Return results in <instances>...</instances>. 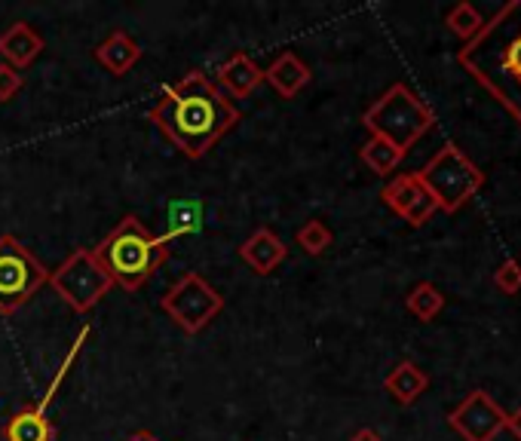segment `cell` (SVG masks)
Instances as JSON below:
<instances>
[{"mask_svg":"<svg viewBox=\"0 0 521 441\" xmlns=\"http://www.w3.org/2000/svg\"><path fill=\"white\" fill-rule=\"evenodd\" d=\"M99 267L123 291H138L169 258V242L151 233L138 215H123L117 227L92 249Z\"/></svg>","mask_w":521,"mask_h":441,"instance_id":"obj_3","label":"cell"},{"mask_svg":"<svg viewBox=\"0 0 521 441\" xmlns=\"http://www.w3.org/2000/svg\"><path fill=\"white\" fill-rule=\"evenodd\" d=\"M445 25H448V31L451 34H457L460 40H466V43H472L479 34H482V28H485V16L472 7V4H457V7H451L448 10V16H445Z\"/></svg>","mask_w":521,"mask_h":441,"instance_id":"obj_21","label":"cell"},{"mask_svg":"<svg viewBox=\"0 0 521 441\" xmlns=\"http://www.w3.org/2000/svg\"><path fill=\"white\" fill-rule=\"evenodd\" d=\"M350 441H384V438H381V432H377V429L362 426V429H356V432L350 435Z\"/></svg>","mask_w":521,"mask_h":441,"instance_id":"obj_26","label":"cell"},{"mask_svg":"<svg viewBox=\"0 0 521 441\" xmlns=\"http://www.w3.org/2000/svg\"><path fill=\"white\" fill-rule=\"evenodd\" d=\"M148 123H154L187 160H200L240 123V111L218 83L191 71L160 92V102L148 111Z\"/></svg>","mask_w":521,"mask_h":441,"instance_id":"obj_1","label":"cell"},{"mask_svg":"<svg viewBox=\"0 0 521 441\" xmlns=\"http://www.w3.org/2000/svg\"><path fill=\"white\" fill-rule=\"evenodd\" d=\"M50 285L59 298L74 310V313H89L92 307H99L105 294L114 288L108 273L99 267L92 249H77L71 252L53 273Z\"/></svg>","mask_w":521,"mask_h":441,"instance_id":"obj_7","label":"cell"},{"mask_svg":"<svg viewBox=\"0 0 521 441\" xmlns=\"http://www.w3.org/2000/svg\"><path fill=\"white\" fill-rule=\"evenodd\" d=\"M264 83V68L249 59L246 53H233L221 68H218V89L233 98H249L258 86Z\"/></svg>","mask_w":521,"mask_h":441,"instance_id":"obj_14","label":"cell"},{"mask_svg":"<svg viewBox=\"0 0 521 441\" xmlns=\"http://www.w3.org/2000/svg\"><path fill=\"white\" fill-rule=\"evenodd\" d=\"M426 386H430V374H426L420 365H414V362H399L390 374H387V380H384V389L390 392V396L402 405V408H408V405H414L423 392H426Z\"/></svg>","mask_w":521,"mask_h":441,"instance_id":"obj_16","label":"cell"},{"mask_svg":"<svg viewBox=\"0 0 521 441\" xmlns=\"http://www.w3.org/2000/svg\"><path fill=\"white\" fill-rule=\"evenodd\" d=\"M236 255H240V261H243L252 273L270 276L282 261L289 258V245L282 242L273 230L258 227V230L240 245V249H236Z\"/></svg>","mask_w":521,"mask_h":441,"instance_id":"obj_11","label":"cell"},{"mask_svg":"<svg viewBox=\"0 0 521 441\" xmlns=\"http://www.w3.org/2000/svg\"><path fill=\"white\" fill-rule=\"evenodd\" d=\"M381 200L387 203V209H393L402 221H408L411 227H423L430 221L439 206L433 200V193L426 190L417 178V172H405L396 175L384 190H381Z\"/></svg>","mask_w":521,"mask_h":441,"instance_id":"obj_10","label":"cell"},{"mask_svg":"<svg viewBox=\"0 0 521 441\" xmlns=\"http://www.w3.org/2000/svg\"><path fill=\"white\" fill-rule=\"evenodd\" d=\"M503 429H509L518 441H521V408H515L512 414H506V423H503Z\"/></svg>","mask_w":521,"mask_h":441,"instance_id":"obj_25","label":"cell"},{"mask_svg":"<svg viewBox=\"0 0 521 441\" xmlns=\"http://www.w3.org/2000/svg\"><path fill=\"white\" fill-rule=\"evenodd\" d=\"M420 184L433 193V200L442 212L454 215L463 209L472 196L485 187L482 169L472 163L457 144H445L442 151L417 172Z\"/></svg>","mask_w":521,"mask_h":441,"instance_id":"obj_5","label":"cell"},{"mask_svg":"<svg viewBox=\"0 0 521 441\" xmlns=\"http://www.w3.org/2000/svg\"><path fill=\"white\" fill-rule=\"evenodd\" d=\"M22 89V74L10 65L0 62V105L10 102V98Z\"/></svg>","mask_w":521,"mask_h":441,"instance_id":"obj_24","label":"cell"},{"mask_svg":"<svg viewBox=\"0 0 521 441\" xmlns=\"http://www.w3.org/2000/svg\"><path fill=\"white\" fill-rule=\"evenodd\" d=\"M503 423H506V411L485 389H472L469 396L448 414V426L463 441H494L503 432Z\"/></svg>","mask_w":521,"mask_h":441,"instance_id":"obj_9","label":"cell"},{"mask_svg":"<svg viewBox=\"0 0 521 441\" xmlns=\"http://www.w3.org/2000/svg\"><path fill=\"white\" fill-rule=\"evenodd\" d=\"M46 282H50V270L37 261L28 245H22L13 233L0 236V316L19 313Z\"/></svg>","mask_w":521,"mask_h":441,"instance_id":"obj_6","label":"cell"},{"mask_svg":"<svg viewBox=\"0 0 521 441\" xmlns=\"http://www.w3.org/2000/svg\"><path fill=\"white\" fill-rule=\"evenodd\" d=\"M295 242L301 245V249L310 255V258H319L328 252V245L335 242V233H331V227L319 218H310L304 221L298 230H295Z\"/></svg>","mask_w":521,"mask_h":441,"instance_id":"obj_22","label":"cell"},{"mask_svg":"<svg viewBox=\"0 0 521 441\" xmlns=\"http://www.w3.org/2000/svg\"><path fill=\"white\" fill-rule=\"evenodd\" d=\"M494 285L503 294H518L521 291V261L518 258H506L497 270H494Z\"/></svg>","mask_w":521,"mask_h":441,"instance_id":"obj_23","label":"cell"},{"mask_svg":"<svg viewBox=\"0 0 521 441\" xmlns=\"http://www.w3.org/2000/svg\"><path fill=\"white\" fill-rule=\"evenodd\" d=\"M160 307L184 334H200L224 310V294H218L200 273H184L163 294Z\"/></svg>","mask_w":521,"mask_h":441,"instance_id":"obj_8","label":"cell"},{"mask_svg":"<svg viewBox=\"0 0 521 441\" xmlns=\"http://www.w3.org/2000/svg\"><path fill=\"white\" fill-rule=\"evenodd\" d=\"M359 160H362L374 175H393L396 166L405 160V154L399 151V147H393L390 141L371 135V138L359 147Z\"/></svg>","mask_w":521,"mask_h":441,"instance_id":"obj_19","label":"cell"},{"mask_svg":"<svg viewBox=\"0 0 521 441\" xmlns=\"http://www.w3.org/2000/svg\"><path fill=\"white\" fill-rule=\"evenodd\" d=\"M126 441H160V438H157L154 432H145V429H141V432H132Z\"/></svg>","mask_w":521,"mask_h":441,"instance_id":"obj_27","label":"cell"},{"mask_svg":"<svg viewBox=\"0 0 521 441\" xmlns=\"http://www.w3.org/2000/svg\"><path fill=\"white\" fill-rule=\"evenodd\" d=\"M405 307H408V313H411L417 322H433V319L445 310V294H442L433 282H417V285L408 291Z\"/></svg>","mask_w":521,"mask_h":441,"instance_id":"obj_20","label":"cell"},{"mask_svg":"<svg viewBox=\"0 0 521 441\" xmlns=\"http://www.w3.org/2000/svg\"><path fill=\"white\" fill-rule=\"evenodd\" d=\"M362 123L371 135L390 141L393 147H399L402 154H408L411 147L433 129L436 117L426 108L423 98L405 86V83H393L377 102L362 114Z\"/></svg>","mask_w":521,"mask_h":441,"instance_id":"obj_4","label":"cell"},{"mask_svg":"<svg viewBox=\"0 0 521 441\" xmlns=\"http://www.w3.org/2000/svg\"><path fill=\"white\" fill-rule=\"evenodd\" d=\"M200 230H203V203L200 200H175V203H169L166 233H163L166 242H172L178 236H187V233H200Z\"/></svg>","mask_w":521,"mask_h":441,"instance_id":"obj_18","label":"cell"},{"mask_svg":"<svg viewBox=\"0 0 521 441\" xmlns=\"http://www.w3.org/2000/svg\"><path fill=\"white\" fill-rule=\"evenodd\" d=\"M96 62L114 74V77H123L129 74L138 62H141V43L126 34V31H111L99 46H96Z\"/></svg>","mask_w":521,"mask_h":441,"instance_id":"obj_15","label":"cell"},{"mask_svg":"<svg viewBox=\"0 0 521 441\" xmlns=\"http://www.w3.org/2000/svg\"><path fill=\"white\" fill-rule=\"evenodd\" d=\"M40 53H43V37L28 22H13L0 34V59L16 71L31 68Z\"/></svg>","mask_w":521,"mask_h":441,"instance_id":"obj_12","label":"cell"},{"mask_svg":"<svg viewBox=\"0 0 521 441\" xmlns=\"http://www.w3.org/2000/svg\"><path fill=\"white\" fill-rule=\"evenodd\" d=\"M310 80H313V71H310V65L307 62H301L295 53H279L273 62H270V68L264 71V83H270V89L279 95V98H295L304 86H310Z\"/></svg>","mask_w":521,"mask_h":441,"instance_id":"obj_13","label":"cell"},{"mask_svg":"<svg viewBox=\"0 0 521 441\" xmlns=\"http://www.w3.org/2000/svg\"><path fill=\"white\" fill-rule=\"evenodd\" d=\"M457 62L521 123V0L506 4Z\"/></svg>","mask_w":521,"mask_h":441,"instance_id":"obj_2","label":"cell"},{"mask_svg":"<svg viewBox=\"0 0 521 441\" xmlns=\"http://www.w3.org/2000/svg\"><path fill=\"white\" fill-rule=\"evenodd\" d=\"M0 438L4 441H56V426L50 417H34L31 408H22L4 423Z\"/></svg>","mask_w":521,"mask_h":441,"instance_id":"obj_17","label":"cell"}]
</instances>
